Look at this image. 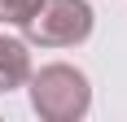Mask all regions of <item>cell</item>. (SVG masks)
<instances>
[{"mask_svg":"<svg viewBox=\"0 0 127 122\" xmlns=\"http://www.w3.org/2000/svg\"><path fill=\"white\" fill-rule=\"evenodd\" d=\"M31 109L44 122H79L92 109V83L88 74L66 65V61H53V65H39L31 70Z\"/></svg>","mask_w":127,"mask_h":122,"instance_id":"1","label":"cell"},{"mask_svg":"<svg viewBox=\"0 0 127 122\" xmlns=\"http://www.w3.org/2000/svg\"><path fill=\"white\" fill-rule=\"evenodd\" d=\"M22 31L26 44H39V48H75L92 35V4L88 0H44Z\"/></svg>","mask_w":127,"mask_h":122,"instance_id":"2","label":"cell"},{"mask_svg":"<svg viewBox=\"0 0 127 122\" xmlns=\"http://www.w3.org/2000/svg\"><path fill=\"white\" fill-rule=\"evenodd\" d=\"M31 79V52H26V39L0 35V92H13Z\"/></svg>","mask_w":127,"mask_h":122,"instance_id":"3","label":"cell"},{"mask_svg":"<svg viewBox=\"0 0 127 122\" xmlns=\"http://www.w3.org/2000/svg\"><path fill=\"white\" fill-rule=\"evenodd\" d=\"M39 4H44V0H0V22H9V26H26V22L39 13Z\"/></svg>","mask_w":127,"mask_h":122,"instance_id":"4","label":"cell"}]
</instances>
